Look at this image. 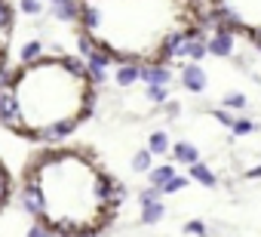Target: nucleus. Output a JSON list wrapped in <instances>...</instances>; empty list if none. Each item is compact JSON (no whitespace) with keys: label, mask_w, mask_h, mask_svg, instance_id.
<instances>
[{"label":"nucleus","mask_w":261,"mask_h":237,"mask_svg":"<svg viewBox=\"0 0 261 237\" xmlns=\"http://www.w3.org/2000/svg\"><path fill=\"white\" fill-rule=\"evenodd\" d=\"M114 185L86 151L49 148L28 167L25 200L49 234L92 237L114 216Z\"/></svg>","instance_id":"1"},{"label":"nucleus","mask_w":261,"mask_h":237,"mask_svg":"<svg viewBox=\"0 0 261 237\" xmlns=\"http://www.w3.org/2000/svg\"><path fill=\"white\" fill-rule=\"evenodd\" d=\"M92 114V77L74 59L22 65L0 96V117L25 139H62Z\"/></svg>","instance_id":"2"},{"label":"nucleus","mask_w":261,"mask_h":237,"mask_svg":"<svg viewBox=\"0 0 261 237\" xmlns=\"http://www.w3.org/2000/svg\"><path fill=\"white\" fill-rule=\"evenodd\" d=\"M83 37L123 65L160 62L163 40L178 31L181 0H77Z\"/></svg>","instance_id":"3"},{"label":"nucleus","mask_w":261,"mask_h":237,"mask_svg":"<svg viewBox=\"0 0 261 237\" xmlns=\"http://www.w3.org/2000/svg\"><path fill=\"white\" fill-rule=\"evenodd\" d=\"M13 4L10 0H0V68L7 62V50H10V40H13Z\"/></svg>","instance_id":"4"},{"label":"nucleus","mask_w":261,"mask_h":237,"mask_svg":"<svg viewBox=\"0 0 261 237\" xmlns=\"http://www.w3.org/2000/svg\"><path fill=\"white\" fill-rule=\"evenodd\" d=\"M206 53H212V56H230L233 53V31L230 28H215V34L206 40Z\"/></svg>","instance_id":"5"},{"label":"nucleus","mask_w":261,"mask_h":237,"mask_svg":"<svg viewBox=\"0 0 261 237\" xmlns=\"http://www.w3.org/2000/svg\"><path fill=\"white\" fill-rule=\"evenodd\" d=\"M139 80H145L148 86H169L172 71H169L163 62H151V65H145V68L139 71Z\"/></svg>","instance_id":"6"},{"label":"nucleus","mask_w":261,"mask_h":237,"mask_svg":"<svg viewBox=\"0 0 261 237\" xmlns=\"http://www.w3.org/2000/svg\"><path fill=\"white\" fill-rule=\"evenodd\" d=\"M206 83H209V77H206V71H203L200 65H188V68L181 71V86H185V89H191V92H203Z\"/></svg>","instance_id":"7"},{"label":"nucleus","mask_w":261,"mask_h":237,"mask_svg":"<svg viewBox=\"0 0 261 237\" xmlns=\"http://www.w3.org/2000/svg\"><path fill=\"white\" fill-rule=\"evenodd\" d=\"M172 157H175L178 163L194 167V163H200V148L191 145V142H178V145H172Z\"/></svg>","instance_id":"8"},{"label":"nucleus","mask_w":261,"mask_h":237,"mask_svg":"<svg viewBox=\"0 0 261 237\" xmlns=\"http://www.w3.org/2000/svg\"><path fill=\"white\" fill-rule=\"evenodd\" d=\"M191 182H200L203 188H215V185H218V176H215L206 163H194V167H191Z\"/></svg>","instance_id":"9"},{"label":"nucleus","mask_w":261,"mask_h":237,"mask_svg":"<svg viewBox=\"0 0 261 237\" xmlns=\"http://www.w3.org/2000/svg\"><path fill=\"white\" fill-rule=\"evenodd\" d=\"M175 176H178V173H175V167H172V163L151 167V188H157V191H160V188H163L169 179H175Z\"/></svg>","instance_id":"10"},{"label":"nucleus","mask_w":261,"mask_h":237,"mask_svg":"<svg viewBox=\"0 0 261 237\" xmlns=\"http://www.w3.org/2000/svg\"><path fill=\"white\" fill-rule=\"evenodd\" d=\"M181 56H188V59H191V65H200V59H203V56H209V53H206V40H185Z\"/></svg>","instance_id":"11"},{"label":"nucleus","mask_w":261,"mask_h":237,"mask_svg":"<svg viewBox=\"0 0 261 237\" xmlns=\"http://www.w3.org/2000/svg\"><path fill=\"white\" fill-rule=\"evenodd\" d=\"M77 16H80V4H77V0H62V4H56V19L77 22Z\"/></svg>","instance_id":"12"},{"label":"nucleus","mask_w":261,"mask_h":237,"mask_svg":"<svg viewBox=\"0 0 261 237\" xmlns=\"http://www.w3.org/2000/svg\"><path fill=\"white\" fill-rule=\"evenodd\" d=\"M10 197H13V176L7 173L4 160H0V209L10 203Z\"/></svg>","instance_id":"13"},{"label":"nucleus","mask_w":261,"mask_h":237,"mask_svg":"<svg viewBox=\"0 0 261 237\" xmlns=\"http://www.w3.org/2000/svg\"><path fill=\"white\" fill-rule=\"evenodd\" d=\"M139 71H142L139 65H120V68H117V77H114V80H117L120 86H133V83L139 80Z\"/></svg>","instance_id":"14"},{"label":"nucleus","mask_w":261,"mask_h":237,"mask_svg":"<svg viewBox=\"0 0 261 237\" xmlns=\"http://www.w3.org/2000/svg\"><path fill=\"white\" fill-rule=\"evenodd\" d=\"M163 212H166V206H163L160 200H154V203H145V206H142V222L154 225V222H160V219H163Z\"/></svg>","instance_id":"15"},{"label":"nucleus","mask_w":261,"mask_h":237,"mask_svg":"<svg viewBox=\"0 0 261 237\" xmlns=\"http://www.w3.org/2000/svg\"><path fill=\"white\" fill-rule=\"evenodd\" d=\"M151 167H154V154H151L148 148L136 151V157H133V170H136V173H151Z\"/></svg>","instance_id":"16"},{"label":"nucleus","mask_w":261,"mask_h":237,"mask_svg":"<svg viewBox=\"0 0 261 237\" xmlns=\"http://www.w3.org/2000/svg\"><path fill=\"white\" fill-rule=\"evenodd\" d=\"M172 145H169V136L166 133H151V142H148V151L151 154H166Z\"/></svg>","instance_id":"17"},{"label":"nucleus","mask_w":261,"mask_h":237,"mask_svg":"<svg viewBox=\"0 0 261 237\" xmlns=\"http://www.w3.org/2000/svg\"><path fill=\"white\" fill-rule=\"evenodd\" d=\"M246 92H227L224 99H221V108L227 111V108H233V111H240V108H246Z\"/></svg>","instance_id":"18"},{"label":"nucleus","mask_w":261,"mask_h":237,"mask_svg":"<svg viewBox=\"0 0 261 237\" xmlns=\"http://www.w3.org/2000/svg\"><path fill=\"white\" fill-rule=\"evenodd\" d=\"M230 130H233V136H249V133H255V130H258V124H255V121H249V117H237Z\"/></svg>","instance_id":"19"},{"label":"nucleus","mask_w":261,"mask_h":237,"mask_svg":"<svg viewBox=\"0 0 261 237\" xmlns=\"http://www.w3.org/2000/svg\"><path fill=\"white\" fill-rule=\"evenodd\" d=\"M188 188V179L185 176H175V179H169L163 188H160V194H175V191H185Z\"/></svg>","instance_id":"20"},{"label":"nucleus","mask_w":261,"mask_h":237,"mask_svg":"<svg viewBox=\"0 0 261 237\" xmlns=\"http://www.w3.org/2000/svg\"><path fill=\"white\" fill-rule=\"evenodd\" d=\"M166 99H169V89H166V86H148V102L163 105Z\"/></svg>","instance_id":"21"},{"label":"nucleus","mask_w":261,"mask_h":237,"mask_svg":"<svg viewBox=\"0 0 261 237\" xmlns=\"http://www.w3.org/2000/svg\"><path fill=\"white\" fill-rule=\"evenodd\" d=\"M40 50H43V46H40V43H34V40H31V43H25V50H22L25 65H28V62H37V59H40Z\"/></svg>","instance_id":"22"},{"label":"nucleus","mask_w":261,"mask_h":237,"mask_svg":"<svg viewBox=\"0 0 261 237\" xmlns=\"http://www.w3.org/2000/svg\"><path fill=\"white\" fill-rule=\"evenodd\" d=\"M19 10H22V13H28V16H34V13H40V10H43V0H22Z\"/></svg>","instance_id":"23"},{"label":"nucleus","mask_w":261,"mask_h":237,"mask_svg":"<svg viewBox=\"0 0 261 237\" xmlns=\"http://www.w3.org/2000/svg\"><path fill=\"white\" fill-rule=\"evenodd\" d=\"M212 117H215V121H218L221 127H233V117H230L224 108H215V111H212Z\"/></svg>","instance_id":"24"},{"label":"nucleus","mask_w":261,"mask_h":237,"mask_svg":"<svg viewBox=\"0 0 261 237\" xmlns=\"http://www.w3.org/2000/svg\"><path fill=\"white\" fill-rule=\"evenodd\" d=\"M139 200H142V206H145V203H154V200H160V191H157V188H145V191L139 194Z\"/></svg>","instance_id":"25"},{"label":"nucleus","mask_w":261,"mask_h":237,"mask_svg":"<svg viewBox=\"0 0 261 237\" xmlns=\"http://www.w3.org/2000/svg\"><path fill=\"white\" fill-rule=\"evenodd\" d=\"M188 231H191V234H206V225H203L200 219H194V222H188Z\"/></svg>","instance_id":"26"},{"label":"nucleus","mask_w":261,"mask_h":237,"mask_svg":"<svg viewBox=\"0 0 261 237\" xmlns=\"http://www.w3.org/2000/svg\"><path fill=\"white\" fill-rule=\"evenodd\" d=\"M28 237H53V234H49V231H46L43 225H34V228L28 231Z\"/></svg>","instance_id":"27"},{"label":"nucleus","mask_w":261,"mask_h":237,"mask_svg":"<svg viewBox=\"0 0 261 237\" xmlns=\"http://www.w3.org/2000/svg\"><path fill=\"white\" fill-rule=\"evenodd\" d=\"M166 114H169V117H178V114H181V105H178V102H166Z\"/></svg>","instance_id":"28"},{"label":"nucleus","mask_w":261,"mask_h":237,"mask_svg":"<svg viewBox=\"0 0 261 237\" xmlns=\"http://www.w3.org/2000/svg\"><path fill=\"white\" fill-rule=\"evenodd\" d=\"M246 179H261V167H255V170H249V173H246Z\"/></svg>","instance_id":"29"},{"label":"nucleus","mask_w":261,"mask_h":237,"mask_svg":"<svg viewBox=\"0 0 261 237\" xmlns=\"http://www.w3.org/2000/svg\"><path fill=\"white\" fill-rule=\"evenodd\" d=\"M53 4H62V0H53Z\"/></svg>","instance_id":"30"}]
</instances>
